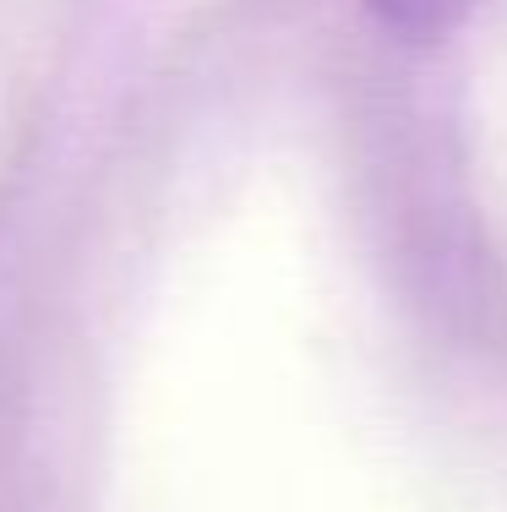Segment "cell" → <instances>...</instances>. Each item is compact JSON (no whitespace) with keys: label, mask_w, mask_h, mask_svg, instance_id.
I'll return each instance as SVG.
<instances>
[{"label":"cell","mask_w":507,"mask_h":512,"mask_svg":"<svg viewBox=\"0 0 507 512\" xmlns=\"http://www.w3.org/2000/svg\"><path fill=\"white\" fill-rule=\"evenodd\" d=\"M388 28L398 33H415V39H442L448 28L469 17L480 0H366Z\"/></svg>","instance_id":"obj_1"}]
</instances>
